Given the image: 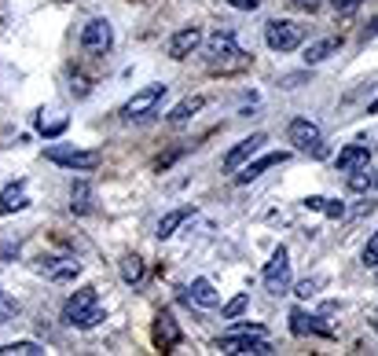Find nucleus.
Listing matches in <instances>:
<instances>
[{
    "label": "nucleus",
    "instance_id": "nucleus-23",
    "mask_svg": "<svg viewBox=\"0 0 378 356\" xmlns=\"http://www.w3.org/2000/svg\"><path fill=\"white\" fill-rule=\"evenodd\" d=\"M45 349H40L37 342H8L0 345V356H40Z\"/></svg>",
    "mask_w": 378,
    "mask_h": 356
},
{
    "label": "nucleus",
    "instance_id": "nucleus-15",
    "mask_svg": "<svg viewBox=\"0 0 378 356\" xmlns=\"http://www.w3.org/2000/svg\"><path fill=\"white\" fill-rule=\"evenodd\" d=\"M290 330L294 334H320V338H330V327L320 323V316H305V308H294L290 312Z\"/></svg>",
    "mask_w": 378,
    "mask_h": 356
},
{
    "label": "nucleus",
    "instance_id": "nucleus-27",
    "mask_svg": "<svg viewBox=\"0 0 378 356\" xmlns=\"http://www.w3.org/2000/svg\"><path fill=\"white\" fill-rule=\"evenodd\" d=\"M37 129H40V136H45V140H55L62 129H67V118H55V121H45V118H40Z\"/></svg>",
    "mask_w": 378,
    "mask_h": 356
},
{
    "label": "nucleus",
    "instance_id": "nucleus-20",
    "mask_svg": "<svg viewBox=\"0 0 378 356\" xmlns=\"http://www.w3.org/2000/svg\"><path fill=\"white\" fill-rule=\"evenodd\" d=\"M202 107H206V96H187V99H180L177 107L169 111V125H187Z\"/></svg>",
    "mask_w": 378,
    "mask_h": 356
},
{
    "label": "nucleus",
    "instance_id": "nucleus-40",
    "mask_svg": "<svg viewBox=\"0 0 378 356\" xmlns=\"http://www.w3.org/2000/svg\"><path fill=\"white\" fill-rule=\"evenodd\" d=\"M374 187H378V177H374Z\"/></svg>",
    "mask_w": 378,
    "mask_h": 356
},
{
    "label": "nucleus",
    "instance_id": "nucleus-10",
    "mask_svg": "<svg viewBox=\"0 0 378 356\" xmlns=\"http://www.w3.org/2000/svg\"><path fill=\"white\" fill-rule=\"evenodd\" d=\"M265 143H268V136H265V133H250L246 140H239L235 148L224 155V169H228V173H239V165H246L250 158H254V155L265 148Z\"/></svg>",
    "mask_w": 378,
    "mask_h": 356
},
{
    "label": "nucleus",
    "instance_id": "nucleus-37",
    "mask_svg": "<svg viewBox=\"0 0 378 356\" xmlns=\"http://www.w3.org/2000/svg\"><path fill=\"white\" fill-rule=\"evenodd\" d=\"M367 323H371V330L378 334V305H367Z\"/></svg>",
    "mask_w": 378,
    "mask_h": 356
},
{
    "label": "nucleus",
    "instance_id": "nucleus-2",
    "mask_svg": "<svg viewBox=\"0 0 378 356\" xmlns=\"http://www.w3.org/2000/svg\"><path fill=\"white\" fill-rule=\"evenodd\" d=\"M103 320V312H99V294H96V287H81L74 290V294L67 298V305H62V323H70V327H96Z\"/></svg>",
    "mask_w": 378,
    "mask_h": 356
},
{
    "label": "nucleus",
    "instance_id": "nucleus-39",
    "mask_svg": "<svg viewBox=\"0 0 378 356\" xmlns=\"http://www.w3.org/2000/svg\"><path fill=\"white\" fill-rule=\"evenodd\" d=\"M367 114H378V99L371 103V107H367Z\"/></svg>",
    "mask_w": 378,
    "mask_h": 356
},
{
    "label": "nucleus",
    "instance_id": "nucleus-22",
    "mask_svg": "<svg viewBox=\"0 0 378 356\" xmlns=\"http://www.w3.org/2000/svg\"><path fill=\"white\" fill-rule=\"evenodd\" d=\"M118 272H121V279L129 283V287H136V283H143V261L136 257V254H125L121 261H118Z\"/></svg>",
    "mask_w": 378,
    "mask_h": 356
},
{
    "label": "nucleus",
    "instance_id": "nucleus-14",
    "mask_svg": "<svg viewBox=\"0 0 378 356\" xmlns=\"http://www.w3.org/2000/svg\"><path fill=\"white\" fill-rule=\"evenodd\" d=\"M26 206H30L26 180H15V184H8L4 191H0V217H11V213H18V209H26Z\"/></svg>",
    "mask_w": 378,
    "mask_h": 356
},
{
    "label": "nucleus",
    "instance_id": "nucleus-19",
    "mask_svg": "<svg viewBox=\"0 0 378 356\" xmlns=\"http://www.w3.org/2000/svg\"><path fill=\"white\" fill-rule=\"evenodd\" d=\"M70 209L77 217H89L92 209H96V202H92V187H89V180H74V187H70Z\"/></svg>",
    "mask_w": 378,
    "mask_h": 356
},
{
    "label": "nucleus",
    "instance_id": "nucleus-25",
    "mask_svg": "<svg viewBox=\"0 0 378 356\" xmlns=\"http://www.w3.org/2000/svg\"><path fill=\"white\" fill-rule=\"evenodd\" d=\"M246 305H250V298H246V294H235L232 301L221 308V316H224V320H239L243 312H246Z\"/></svg>",
    "mask_w": 378,
    "mask_h": 356
},
{
    "label": "nucleus",
    "instance_id": "nucleus-16",
    "mask_svg": "<svg viewBox=\"0 0 378 356\" xmlns=\"http://www.w3.org/2000/svg\"><path fill=\"white\" fill-rule=\"evenodd\" d=\"M364 165H371V151L364 148V143H349V148L338 151V169H342V173L364 169Z\"/></svg>",
    "mask_w": 378,
    "mask_h": 356
},
{
    "label": "nucleus",
    "instance_id": "nucleus-36",
    "mask_svg": "<svg viewBox=\"0 0 378 356\" xmlns=\"http://www.w3.org/2000/svg\"><path fill=\"white\" fill-rule=\"evenodd\" d=\"M228 4H232L235 11H257V8H261V0H228Z\"/></svg>",
    "mask_w": 378,
    "mask_h": 356
},
{
    "label": "nucleus",
    "instance_id": "nucleus-24",
    "mask_svg": "<svg viewBox=\"0 0 378 356\" xmlns=\"http://www.w3.org/2000/svg\"><path fill=\"white\" fill-rule=\"evenodd\" d=\"M374 187V177H371V169L364 165V169H352L349 173V191H371Z\"/></svg>",
    "mask_w": 378,
    "mask_h": 356
},
{
    "label": "nucleus",
    "instance_id": "nucleus-18",
    "mask_svg": "<svg viewBox=\"0 0 378 356\" xmlns=\"http://www.w3.org/2000/svg\"><path fill=\"white\" fill-rule=\"evenodd\" d=\"M342 48V40L338 37H323V40H312V45L305 48V67H316V62H323V59H330L334 52Z\"/></svg>",
    "mask_w": 378,
    "mask_h": 356
},
{
    "label": "nucleus",
    "instance_id": "nucleus-21",
    "mask_svg": "<svg viewBox=\"0 0 378 356\" xmlns=\"http://www.w3.org/2000/svg\"><path fill=\"white\" fill-rule=\"evenodd\" d=\"M187 217H191V206H180V209H173V213H165L162 221H158V239H173L177 235V228L187 221Z\"/></svg>",
    "mask_w": 378,
    "mask_h": 356
},
{
    "label": "nucleus",
    "instance_id": "nucleus-11",
    "mask_svg": "<svg viewBox=\"0 0 378 356\" xmlns=\"http://www.w3.org/2000/svg\"><path fill=\"white\" fill-rule=\"evenodd\" d=\"M155 345H158L162 352H173V349L180 345V327H177V320H173L169 308H162L158 316H155Z\"/></svg>",
    "mask_w": 378,
    "mask_h": 356
},
{
    "label": "nucleus",
    "instance_id": "nucleus-8",
    "mask_svg": "<svg viewBox=\"0 0 378 356\" xmlns=\"http://www.w3.org/2000/svg\"><path fill=\"white\" fill-rule=\"evenodd\" d=\"M114 45V30L107 18H89L85 30H81V48L92 52V55H107Z\"/></svg>",
    "mask_w": 378,
    "mask_h": 356
},
{
    "label": "nucleus",
    "instance_id": "nucleus-4",
    "mask_svg": "<svg viewBox=\"0 0 378 356\" xmlns=\"http://www.w3.org/2000/svg\"><path fill=\"white\" fill-rule=\"evenodd\" d=\"M45 158L55 162V165H62V169L89 173V169H96V165H99L103 155H99V151H77V148H67V143H55V148L45 151Z\"/></svg>",
    "mask_w": 378,
    "mask_h": 356
},
{
    "label": "nucleus",
    "instance_id": "nucleus-38",
    "mask_svg": "<svg viewBox=\"0 0 378 356\" xmlns=\"http://www.w3.org/2000/svg\"><path fill=\"white\" fill-rule=\"evenodd\" d=\"M305 206H308V209H323V199L312 195V199H305Z\"/></svg>",
    "mask_w": 378,
    "mask_h": 356
},
{
    "label": "nucleus",
    "instance_id": "nucleus-31",
    "mask_svg": "<svg viewBox=\"0 0 378 356\" xmlns=\"http://www.w3.org/2000/svg\"><path fill=\"white\" fill-rule=\"evenodd\" d=\"M320 213H327L330 221H342L345 217V202H330V199H323V209Z\"/></svg>",
    "mask_w": 378,
    "mask_h": 356
},
{
    "label": "nucleus",
    "instance_id": "nucleus-5",
    "mask_svg": "<svg viewBox=\"0 0 378 356\" xmlns=\"http://www.w3.org/2000/svg\"><path fill=\"white\" fill-rule=\"evenodd\" d=\"M287 140L294 143L298 151H312V155H327L323 151V133H320V125L316 121H308V118H294L287 125Z\"/></svg>",
    "mask_w": 378,
    "mask_h": 356
},
{
    "label": "nucleus",
    "instance_id": "nucleus-17",
    "mask_svg": "<svg viewBox=\"0 0 378 356\" xmlns=\"http://www.w3.org/2000/svg\"><path fill=\"white\" fill-rule=\"evenodd\" d=\"M187 301H195L199 308H217L221 294L213 290V283H209V279H195L191 287H187Z\"/></svg>",
    "mask_w": 378,
    "mask_h": 356
},
{
    "label": "nucleus",
    "instance_id": "nucleus-3",
    "mask_svg": "<svg viewBox=\"0 0 378 356\" xmlns=\"http://www.w3.org/2000/svg\"><path fill=\"white\" fill-rule=\"evenodd\" d=\"M305 40V30L298 23H287V18H272L265 26V45L272 52H298Z\"/></svg>",
    "mask_w": 378,
    "mask_h": 356
},
{
    "label": "nucleus",
    "instance_id": "nucleus-28",
    "mask_svg": "<svg viewBox=\"0 0 378 356\" xmlns=\"http://www.w3.org/2000/svg\"><path fill=\"white\" fill-rule=\"evenodd\" d=\"M360 261L367 265V268H378V232L367 239V246H364V254H360Z\"/></svg>",
    "mask_w": 378,
    "mask_h": 356
},
{
    "label": "nucleus",
    "instance_id": "nucleus-32",
    "mask_svg": "<svg viewBox=\"0 0 378 356\" xmlns=\"http://www.w3.org/2000/svg\"><path fill=\"white\" fill-rule=\"evenodd\" d=\"M15 312H18V305H15V301L4 294V290H0V323H4V320H11Z\"/></svg>",
    "mask_w": 378,
    "mask_h": 356
},
{
    "label": "nucleus",
    "instance_id": "nucleus-13",
    "mask_svg": "<svg viewBox=\"0 0 378 356\" xmlns=\"http://www.w3.org/2000/svg\"><path fill=\"white\" fill-rule=\"evenodd\" d=\"M202 45V30L199 26H184L169 37V59H187L191 52H199Z\"/></svg>",
    "mask_w": 378,
    "mask_h": 356
},
{
    "label": "nucleus",
    "instance_id": "nucleus-7",
    "mask_svg": "<svg viewBox=\"0 0 378 356\" xmlns=\"http://www.w3.org/2000/svg\"><path fill=\"white\" fill-rule=\"evenodd\" d=\"M265 287H268V294H287L290 290V254H287V246H276L272 261L265 265Z\"/></svg>",
    "mask_w": 378,
    "mask_h": 356
},
{
    "label": "nucleus",
    "instance_id": "nucleus-26",
    "mask_svg": "<svg viewBox=\"0 0 378 356\" xmlns=\"http://www.w3.org/2000/svg\"><path fill=\"white\" fill-rule=\"evenodd\" d=\"M320 287H323V276H312V279H301L298 287H294V294L305 301V298H316V294H320Z\"/></svg>",
    "mask_w": 378,
    "mask_h": 356
},
{
    "label": "nucleus",
    "instance_id": "nucleus-9",
    "mask_svg": "<svg viewBox=\"0 0 378 356\" xmlns=\"http://www.w3.org/2000/svg\"><path fill=\"white\" fill-rule=\"evenodd\" d=\"M165 99V85H147V89H140L129 103L121 107V114L125 118H147V114H155V107Z\"/></svg>",
    "mask_w": 378,
    "mask_h": 356
},
{
    "label": "nucleus",
    "instance_id": "nucleus-33",
    "mask_svg": "<svg viewBox=\"0 0 378 356\" xmlns=\"http://www.w3.org/2000/svg\"><path fill=\"white\" fill-rule=\"evenodd\" d=\"M308 81V70L305 74H287V77H279V89H298V85H305Z\"/></svg>",
    "mask_w": 378,
    "mask_h": 356
},
{
    "label": "nucleus",
    "instance_id": "nucleus-1",
    "mask_svg": "<svg viewBox=\"0 0 378 356\" xmlns=\"http://www.w3.org/2000/svg\"><path fill=\"white\" fill-rule=\"evenodd\" d=\"M206 62L209 70H221V74H235V70H246L250 62H254V55H246L232 33H213L206 45Z\"/></svg>",
    "mask_w": 378,
    "mask_h": 356
},
{
    "label": "nucleus",
    "instance_id": "nucleus-12",
    "mask_svg": "<svg viewBox=\"0 0 378 356\" xmlns=\"http://www.w3.org/2000/svg\"><path fill=\"white\" fill-rule=\"evenodd\" d=\"M283 162H290V151H272V155H265V158H257V162L239 165L235 180H239V184H250V180H257L261 173H268V169H276V165H283Z\"/></svg>",
    "mask_w": 378,
    "mask_h": 356
},
{
    "label": "nucleus",
    "instance_id": "nucleus-30",
    "mask_svg": "<svg viewBox=\"0 0 378 356\" xmlns=\"http://www.w3.org/2000/svg\"><path fill=\"white\" fill-rule=\"evenodd\" d=\"M360 4H364V0H330V11L334 15H352Z\"/></svg>",
    "mask_w": 378,
    "mask_h": 356
},
{
    "label": "nucleus",
    "instance_id": "nucleus-29",
    "mask_svg": "<svg viewBox=\"0 0 378 356\" xmlns=\"http://www.w3.org/2000/svg\"><path fill=\"white\" fill-rule=\"evenodd\" d=\"M70 92H74L77 99H85V96L92 92V89H89V77H85V74H74V77H70Z\"/></svg>",
    "mask_w": 378,
    "mask_h": 356
},
{
    "label": "nucleus",
    "instance_id": "nucleus-6",
    "mask_svg": "<svg viewBox=\"0 0 378 356\" xmlns=\"http://www.w3.org/2000/svg\"><path fill=\"white\" fill-rule=\"evenodd\" d=\"M221 352H246V356H268L276 352L268 342V334H221L217 338Z\"/></svg>",
    "mask_w": 378,
    "mask_h": 356
},
{
    "label": "nucleus",
    "instance_id": "nucleus-35",
    "mask_svg": "<svg viewBox=\"0 0 378 356\" xmlns=\"http://www.w3.org/2000/svg\"><path fill=\"white\" fill-rule=\"evenodd\" d=\"M290 4L298 8V11H308V15H312V11H320V4H323V0H290Z\"/></svg>",
    "mask_w": 378,
    "mask_h": 356
},
{
    "label": "nucleus",
    "instance_id": "nucleus-34",
    "mask_svg": "<svg viewBox=\"0 0 378 356\" xmlns=\"http://www.w3.org/2000/svg\"><path fill=\"white\" fill-rule=\"evenodd\" d=\"M228 334H268V330H265L261 323H235Z\"/></svg>",
    "mask_w": 378,
    "mask_h": 356
}]
</instances>
